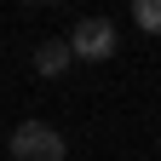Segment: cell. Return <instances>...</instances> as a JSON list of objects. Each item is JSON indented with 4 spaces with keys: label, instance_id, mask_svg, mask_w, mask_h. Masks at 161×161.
Wrapping results in <instances>:
<instances>
[{
    "label": "cell",
    "instance_id": "obj_4",
    "mask_svg": "<svg viewBox=\"0 0 161 161\" xmlns=\"http://www.w3.org/2000/svg\"><path fill=\"white\" fill-rule=\"evenodd\" d=\"M132 17H138V29L161 35V0H138V6H132Z\"/></svg>",
    "mask_w": 161,
    "mask_h": 161
},
{
    "label": "cell",
    "instance_id": "obj_2",
    "mask_svg": "<svg viewBox=\"0 0 161 161\" xmlns=\"http://www.w3.org/2000/svg\"><path fill=\"white\" fill-rule=\"evenodd\" d=\"M69 58H86V64H104V58H115V23L109 17H80V23L69 29Z\"/></svg>",
    "mask_w": 161,
    "mask_h": 161
},
{
    "label": "cell",
    "instance_id": "obj_1",
    "mask_svg": "<svg viewBox=\"0 0 161 161\" xmlns=\"http://www.w3.org/2000/svg\"><path fill=\"white\" fill-rule=\"evenodd\" d=\"M6 155L12 161H64L69 144H64L58 127H46V121H17L6 132Z\"/></svg>",
    "mask_w": 161,
    "mask_h": 161
},
{
    "label": "cell",
    "instance_id": "obj_3",
    "mask_svg": "<svg viewBox=\"0 0 161 161\" xmlns=\"http://www.w3.org/2000/svg\"><path fill=\"white\" fill-rule=\"evenodd\" d=\"M69 64H75V58H69L64 40H40V46H35V69H40V75H64Z\"/></svg>",
    "mask_w": 161,
    "mask_h": 161
}]
</instances>
